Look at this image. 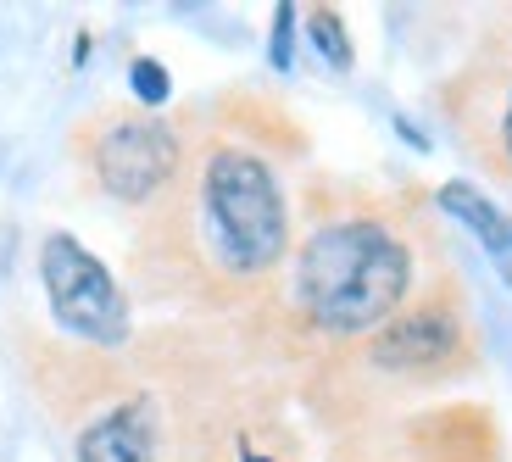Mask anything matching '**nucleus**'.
Returning a JSON list of instances; mask_svg holds the SVG:
<instances>
[{
	"label": "nucleus",
	"mask_w": 512,
	"mask_h": 462,
	"mask_svg": "<svg viewBox=\"0 0 512 462\" xmlns=\"http://www.w3.org/2000/svg\"><path fill=\"white\" fill-rule=\"evenodd\" d=\"M412 290V251L379 218H334L295 251V301L323 334H379Z\"/></svg>",
	"instance_id": "obj_1"
},
{
	"label": "nucleus",
	"mask_w": 512,
	"mask_h": 462,
	"mask_svg": "<svg viewBox=\"0 0 512 462\" xmlns=\"http://www.w3.org/2000/svg\"><path fill=\"white\" fill-rule=\"evenodd\" d=\"M201 218L212 257L240 279H262L284 262L290 201L268 162L245 145H218L201 167Z\"/></svg>",
	"instance_id": "obj_2"
},
{
	"label": "nucleus",
	"mask_w": 512,
	"mask_h": 462,
	"mask_svg": "<svg viewBox=\"0 0 512 462\" xmlns=\"http://www.w3.org/2000/svg\"><path fill=\"white\" fill-rule=\"evenodd\" d=\"M39 284H45L51 318L67 334H78V340L112 351L134 334V307H128L117 273L73 234L56 229L39 240Z\"/></svg>",
	"instance_id": "obj_3"
},
{
	"label": "nucleus",
	"mask_w": 512,
	"mask_h": 462,
	"mask_svg": "<svg viewBox=\"0 0 512 462\" xmlns=\"http://www.w3.org/2000/svg\"><path fill=\"white\" fill-rule=\"evenodd\" d=\"M95 179L112 201L145 206L151 195H162L179 173V134L156 123V117H112L95 134Z\"/></svg>",
	"instance_id": "obj_4"
},
{
	"label": "nucleus",
	"mask_w": 512,
	"mask_h": 462,
	"mask_svg": "<svg viewBox=\"0 0 512 462\" xmlns=\"http://www.w3.org/2000/svg\"><path fill=\"white\" fill-rule=\"evenodd\" d=\"M462 351V323L451 307L429 301V307H412V312H396L373 334V362L390 373H418V368H440Z\"/></svg>",
	"instance_id": "obj_5"
},
{
	"label": "nucleus",
	"mask_w": 512,
	"mask_h": 462,
	"mask_svg": "<svg viewBox=\"0 0 512 462\" xmlns=\"http://www.w3.org/2000/svg\"><path fill=\"white\" fill-rule=\"evenodd\" d=\"M162 435H156V407L145 396L117 401L112 412H101L84 435H78L73 457L78 462H156Z\"/></svg>",
	"instance_id": "obj_6"
},
{
	"label": "nucleus",
	"mask_w": 512,
	"mask_h": 462,
	"mask_svg": "<svg viewBox=\"0 0 512 462\" xmlns=\"http://www.w3.org/2000/svg\"><path fill=\"white\" fill-rule=\"evenodd\" d=\"M440 212H446V218H457L462 229L474 234L490 257L507 268V279H512V218L501 212L496 201H490L485 190H474V184H462V179L440 184Z\"/></svg>",
	"instance_id": "obj_7"
},
{
	"label": "nucleus",
	"mask_w": 512,
	"mask_h": 462,
	"mask_svg": "<svg viewBox=\"0 0 512 462\" xmlns=\"http://www.w3.org/2000/svg\"><path fill=\"white\" fill-rule=\"evenodd\" d=\"M301 28H307V45L318 51V62H323V67H334V73H351V62H357V56H351L346 17L329 12V6H318V12H312Z\"/></svg>",
	"instance_id": "obj_8"
},
{
	"label": "nucleus",
	"mask_w": 512,
	"mask_h": 462,
	"mask_svg": "<svg viewBox=\"0 0 512 462\" xmlns=\"http://www.w3.org/2000/svg\"><path fill=\"white\" fill-rule=\"evenodd\" d=\"M128 90H134V101L140 106H167V95H173V78H167V67L156 62V56H134L128 62Z\"/></svg>",
	"instance_id": "obj_9"
},
{
	"label": "nucleus",
	"mask_w": 512,
	"mask_h": 462,
	"mask_svg": "<svg viewBox=\"0 0 512 462\" xmlns=\"http://www.w3.org/2000/svg\"><path fill=\"white\" fill-rule=\"evenodd\" d=\"M295 28H301V12H295V6H279V12H273V34H268V62L279 67V73L295 67Z\"/></svg>",
	"instance_id": "obj_10"
},
{
	"label": "nucleus",
	"mask_w": 512,
	"mask_h": 462,
	"mask_svg": "<svg viewBox=\"0 0 512 462\" xmlns=\"http://www.w3.org/2000/svg\"><path fill=\"white\" fill-rule=\"evenodd\" d=\"M501 145H507V162H512V84H507V112H501Z\"/></svg>",
	"instance_id": "obj_11"
}]
</instances>
